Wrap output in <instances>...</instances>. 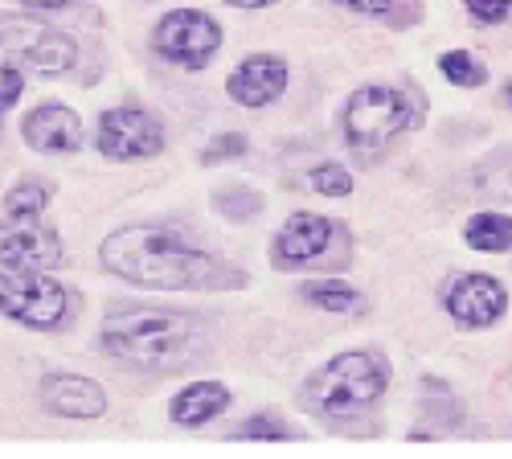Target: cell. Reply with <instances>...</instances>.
<instances>
[{"label":"cell","instance_id":"cell-14","mask_svg":"<svg viewBox=\"0 0 512 459\" xmlns=\"http://www.w3.org/2000/svg\"><path fill=\"white\" fill-rule=\"evenodd\" d=\"M25 144L33 152H46V156H58V152H74L82 144V119L70 111V107H58V103H46L25 115Z\"/></svg>","mask_w":512,"mask_h":459},{"label":"cell","instance_id":"cell-27","mask_svg":"<svg viewBox=\"0 0 512 459\" xmlns=\"http://www.w3.org/2000/svg\"><path fill=\"white\" fill-rule=\"evenodd\" d=\"M226 5H238V9H267L275 0H226Z\"/></svg>","mask_w":512,"mask_h":459},{"label":"cell","instance_id":"cell-6","mask_svg":"<svg viewBox=\"0 0 512 459\" xmlns=\"http://www.w3.org/2000/svg\"><path fill=\"white\" fill-rule=\"evenodd\" d=\"M0 312L25 328H58L66 316V291L46 271H5Z\"/></svg>","mask_w":512,"mask_h":459},{"label":"cell","instance_id":"cell-1","mask_svg":"<svg viewBox=\"0 0 512 459\" xmlns=\"http://www.w3.org/2000/svg\"><path fill=\"white\" fill-rule=\"evenodd\" d=\"M103 263L140 287L156 291H222L242 287V275L205 250L189 246L181 234L160 226H123L103 242Z\"/></svg>","mask_w":512,"mask_h":459},{"label":"cell","instance_id":"cell-23","mask_svg":"<svg viewBox=\"0 0 512 459\" xmlns=\"http://www.w3.org/2000/svg\"><path fill=\"white\" fill-rule=\"evenodd\" d=\"M238 439H287V431L275 423V419H246L242 423V431H238Z\"/></svg>","mask_w":512,"mask_h":459},{"label":"cell","instance_id":"cell-2","mask_svg":"<svg viewBox=\"0 0 512 459\" xmlns=\"http://www.w3.org/2000/svg\"><path fill=\"white\" fill-rule=\"evenodd\" d=\"M103 349L136 369L173 373L185 365H201L209 345L205 328L193 316L160 312V308H132L103 324Z\"/></svg>","mask_w":512,"mask_h":459},{"label":"cell","instance_id":"cell-24","mask_svg":"<svg viewBox=\"0 0 512 459\" xmlns=\"http://www.w3.org/2000/svg\"><path fill=\"white\" fill-rule=\"evenodd\" d=\"M508 5L512 0H467V9H472V17H480L484 25H496L508 17Z\"/></svg>","mask_w":512,"mask_h":459},{"label":"cell","instance_id":"cell-9","mask_svg":"<svg viewBox=\"0 0 512 459\" xmlns=\"http://www.w3.org/2000/svg\"><path fill=\"white\" fill-rule=\"evenodd\" d=\"M164 148L160 123L140 107H115L99 119V152L111 160H144Z\"/></svg>","mask_w":512,"mask_h":459},{"label":"cell","instance_id":"cell-26","mask_svg":"<svg viewBox=\"0 0 512 459\" xmlns=\"http://www.w3.org/2000/svg\"><path fill=\"white\" fill-rule=\"evenodd\" d=\"M21 5H29V9H70L74 0H21Z\"/></svg>","mask_w":512,"mask_h":459},{"label":"cell","instance_id":"cell-22","mask_svg":"<svg viewBox=\"0 0 512 459\" xmlns=\"http://www.w3.org/2000/svg\"><path fill=\"white\" fill-rule=\"evenodd\" d=\"M246 152V140L242 136H218L209 140L205 152H201V164H213V160H226V156H242Z\"/></svg>","mask_w":512,"mask_h":459},{"label":"cell","instance_id":"cell-17","mask_svg":"<svg viewBox=\"0 0 512 459\" xmlns=\"http://www.w3.org/2000/svg\"><path fill=\"white\" fill-rule=\"evenodd\" d=\"M46 205H50V189L46 185L41 181H21L5 197V214L9 218H41L46 214Z\"/></svg>","mask_w":512,"mask_h":459},{"label":"cell","instance_id":"cell-8","mask_svg":"<svg viewBox=\"0 0 512 459\" xmlns=\"http://www.w3.org/2000/svg\"><path fill=\"white\" fill-rule=\"evenodd\" d=\"M62 259L66 250L58 230L41 218H9L0 226V263L9 271H54Z\"/></svg>","mask_w":512,"mask_h":459},{"label":"cell","instance_id":"cell-3","mask_svg":"<svg viewBox=\"0 0 512 459\" xmlns=\"http://www.w3.org/2000/svg\"><path fill=\"white\" fill-rule=\"evenodd\" d=\"M390 369L373 353H340L304 382V402L324 419H357L386 394Z\"/></svg>","mask_w":512,"mask_h":459},{"label":"cell","instance_id":"cell-20","mask_svg":"<svg viewBox=\"0 0 512 459\" xmlns=\"http://www.w3.org/2000/svg\"><path fill=\"white\" fill-rule=\"evenodd\" d=\"M312 189L324 193V197H349L353 193V177L345 164H320V169L312 173Z\"/></svg>","mask_w":512,"mask_h":459},{"label":"cell","instance_id":"cell-28","mask_svg":"<svg viewBox=\"0 0 512 459\" xmlns=\"http://www.w3.org/2000/svg\"><path fill=\"white\" fill-rule=\"evenodd\" d=\"M500 99H504V103L512 107V82H508V87H504V95H500Z\"/></svg>","mask_w":512,"mask_h":459},{"label":"cell","instance_id":"cell-21","mask_svg":"<svg viewBox=\"0 0 512 459\" xmlns=\"http://www.w3.org/2000/svg\"><path fill=\"white\" fill-rule=\"evenodd\" d=\"M21 87H25V74L17 66H0V115L21 99Z\"/></svg>","mask_w":512,"mask_h":459},{"label":"cell","instance_id":"cell-5","mask_svg":"<svg viewBox=\"0 0 512 459\" xmlns=\"http://www.w3.org/2000/svg\"><path fill=\"white\" fill-rule=\"evenodd\" d=\"M410 99L394 87H361L345 107V144L357 152H381L410 123Z\"/></svg>","mask_w":512,"mask_h":459},{"label":"cell","instance_id":"cell-15","mask_svg":"<svg viewBox=\"0 0 512 459\" xmlns=\"http://www.w3.org/2000/svg\"><path fill=\"white\" fill-rule=\"evenodd\" d=\"M230 406V390L218 386V382H193L185 386L173 406H168V419H173L177 427H201L209 419H218V414Z\"/></svg>","mask_w":512,"mask_h":459},{"label":"cell","instance_id":"cell-16","mask_svg":"<svg viewBox=\"0 0 512 459\" xmlns=\"http://www.w3.org/2000/svg\"><path fill=\"white\" fill-rule=\"evenodd\" d=\"M467 242L476 250H488V255H500V250L512 246V218L504 214H480L467 222Z\"/></svg>","mask_w":512,"mask_h":459},{"label":"cell","instance_id":"cell-4","mask_svg":"<svg viewBox=\"0 0 512 459\" xmlns=\"http://www.w3.org/2000/svg\"><path fill=\"white\" fill-rule=\"evenodd\" d=\"M0 62L29 66L37 74H66L78 62V46L66 33L50 29L41 17L0 9Z\"/></svg>","mask_w":512,"mask_h":459},{"label":"cell","instance_id":"cell-19","mask_svg":"<svg viewBox=\"0 0 512 459\" xmlns=\"http://www.w3.org/2000/svg\"><path fill=\"white\" fill-rule=\"evenodd\" d=\"M439 70L447 82H455V87H480V82L488 78V70L472 58V54H463V50H451L439 58Z\"/></svg>","mask_w":512,"mask_h":459},{"label":"cell","instance_id":"cell-12","mask_svg":"<svg viewBox=\"0 0 512 459\" xmlns=\"http://www.w3.org/2000/svg\"><path fill=\"white\" fill-rule=\"evenodd\" d=\"M332 242V222L316 218V214H291L283 234L275 238V267L291 271V267H308L312 259H320Z\"/></svg>","mask_w":512,"mask_h":459},{"label":"cell","instance_id":"cell-10","mask_svg":"<svg viewBox=\"0 0 512 459\" xmlns=\"http://www.w3.org/2000/svg\"><path fill=\"white\" fill-rule=\"evenodd\" d=\"M508 308V291L492 275H459L447 287V312L467 328H488Z\"/></svg>","mask_w":512,"mask_h":459},{"label":"cell","instance_id":"cell-25","mask_svg":"<svg viewBox=\"0 0 512 459\" xmlns=\"http://www.w3.org/2000/svg\"><path fill=\"white\" fill-rule=\"evenodd\" d=\"M336 5H345L353 13H365V17H381V13H390L394 0H336Z\"/></svg>","mask_w":512,"mask_h":459},{"label":"cell","instance_id":"cell-13","mask_svg":"<svg viewBox=\"0 0 512 459\" xmlns=\"http://www.w3.org/2000/svg\"><path fill=\"white\" fill-rule=\"evenodd\" d=\"M41 402L62 419H99L107 410V394L99 382L78 378V373H50L41 382Z\"/></svg>","mask_w":512,"mask_h":459},{"label":"cell","instance_id":"cell-11","mask_svg":"<svg viewBox=\"0 0 512 459\" xmlns=\"http://www.w3.org/2000/svg\"><path fill=\"white\" fill-rule=\"evenodd\" d=\"M283 87H287V66L275 54H250V58H242L238 70L226 82L230 99L242 103V107H267V103H275L283 95Z\"/></svg>","mask_w":512,"mask_h":459},{"label":"cell","instance_id":"cell-18","mask_svg":"<svg viewBox=\"0 0 512 459\" xmlns=\"http://www.w3.org/2000/svg\"><path fill=\"white\" fill-rule=\"evenodd\" d=\"M300 296H308L316 308H328V312H357L361 308L357 291L340 287V283H304Z\"/></svg>","mask_w":512,"mask_h":459},{"label":"cell","instance_id":"cell-7","mask_svg":"<svg viewBox=\"0 0 512 459\" xmlns=\"http://www.w3.org/2000/svg\"><path fill=\"white\" fill-rule=\"evenodd\" d=\"M152 46L160 58L197 70L222 50V29H218V21L197 13V9H177L156 25Z\"/></svg>","mask_w":512,"mask_h":459}]
</instances>
